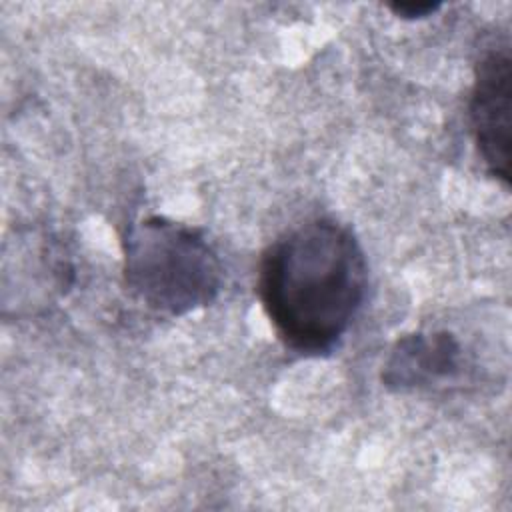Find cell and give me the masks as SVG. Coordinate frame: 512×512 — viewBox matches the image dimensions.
I'll return each instance as SVG.
<instances>
[{
    "mask_svg": "<svg viewBox=\"0 0 512 512\" xmlns=\"http://www.w3.org/2000/svg\"><path fill=\"white\" fill-rule=\"evenodd\" d=\"M388 8L404 20H416V18H426L432 16L434 12L440 10V2H392Z\"/></svg>",
    "mask_w": 512,
    "mask_h": 512,
    "instance_id": "cell-5",
    "label": "cell"
},
{
    "mask_svg": "<svg viewBox=\"0 0 512 512\" xmlns=\"http://www.w3.org/2000/svg\"><path fill=\"white\" fill-rule=\"evenodd\" d=\"M462 370L464 348L452 332H412L392 346L382 368V384L396 392L422 390L446 384Z\"/></svg>",
    "mask_w": 512,
    "mask_h": 512,
    "instance_id": "cell-4",
    "label": "cell"
},
{
    "mask_svg": "<svg viewBox=\"0 0 512 512\" xmlns=\"http://www.w3.org/2000/svg\"><path fill=\"white\" fill-rule=\"evenodd\" d=\"M470 126L486 170L510 184L512 58L508 44L490 48L476 64L470 92Z\"/></svg>",
    "mask_w": 512,
    "mask_h": 512,
    "instance_id": "cell-3",
    "label": "cell"
},
{
    "mask_svg": "<svg viewBox=\"0 0 512 512\" xmlns=\"http://www.w3.org/2000/svg\"><path fill=\"white\" fill-rule=\"evenodd\" d=\"M124 282L144 306L182 316L216 300L222 264L198 230L148 216L124 238Z\"/></svg>",
    "mask_w": 512,
    "mask_h": 512,
    "instance_id": "cell-2",
    "label": "cell"
},
{
    "mask_svg": "<svg viewBox=\"0 0 512 512\" xmlns=\"http://www.w3.org/2000/svg\"><path fill=\"white\" fill-rule=\"evenodd\" d=\"M366 258L352 230L316 218L282 234L260 258L258 298L278 338L300 354L330 352L366 296Z\"/></svg>",
    "mask_w": 512,
    "mask_h": 512,
    "instance_id": "cell-1",
    "label": "cell"
}]
</instances>
